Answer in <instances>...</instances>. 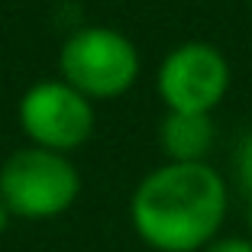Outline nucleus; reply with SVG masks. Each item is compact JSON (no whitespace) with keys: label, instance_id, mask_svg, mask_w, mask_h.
I'll return each mask as SVG.
<instances>
[{"label":"nucleus","instance_id":"1","mask_svg":"<svg viewBox=\"0 0 252 252\" xmlns=\"http://www.w3.org/2000/svg\"><path fill=\"white\" fill-rule=\"evenodd\" d=\"M230 214L226 178L210 162H165L142 175L129 223L152 252H204Z\"/></svg>","mask_w":252,"mask_h":252},{"label":"nucleus","instance_id":"4","mask_svg":"<svg viewBox=\"0 0 252 252\" xmlns=\"http://www.w3.org/2000/svg\"><path fill=\"white\" fill-rule=\"evenodd\" d=\"M16 123L30 146L71 156L94 136L97 110L94 100L78 94L62 78H42L23 91L16 104Z\"/></svg>","mask_w":252,"mask_h":252},{"label":"nucleus","instance_id":"6","mask_svg":"<svg viewBox=\"0 0 252 252\" xmlns=\"http://www.w3.org/2000/svg\"><path fill=\"white\" fill-rule=\"evenodd\" d=\"M158 142L168 162H207L217 142L214 120L207 113H165Z\"/></svg>","mask_w":252,"mask_h":252},{"label":"nucleus","instance_id":"10","mask_svg":"<svg viewBox=\"0 0 252 252\" xmlns=\"http://www.w3.org/2000/svg\"><path fill=\"white\" fill-rule=\"evenodd\" d=\"M246 226H249V233H246V236L252 239V197H249V207H246Z\"/></svg>","mask_w":252,"mask_h":252},{"label":"nucleus","instance_id":"7","mask_svg":"<svg viewBox=\"0 0 252 252\" xmlns=\"http://www.w3.org/2000/svg\"><path fill=\"white\" fill-rule=\"evenodd\" d=\"M236 181H239V188L252 197V129L239 139V146H236Z\"/></svg>","mask_w":252,"mask_h":252},{"label":"nucleus","instance_id":"9","mask_svg":"<svg viewBox=\"0 0 252 252\" xmlns=\"http://www.w3.org/2000/svg\"><path fill=\"white\" fill-rule=\"evenodd\" d=\"M10 223H13V214H10V210H7V204L0 200V236H3V233L10 230Z\"/></svg>","mask_w":252,"mask_h":252},{"label":"nucleus","instance_id":"11","mask_svg":"<svg viewBox=\"0 0 252 252\" xmlns=\"http://www.w3.org/2000/svg\"><path fill=\"white\" fill-rule=\"evenodd\" d=\"M249 7H252V0H249Z\"/></svg>","mask_w":252,"mask_h":252},{"label":"nucleus","instance_id":"2","mask_svg":"<svg viewBox=\"0 0 252 252\" xmlns=\"http://www.w3.org/2000/svg\"><path fill=\"white\" fill-rule=\"evenodd\" d=\"M81 197V171L62 152L23 146L0 165V200L13 220H55Z\"/></svg>","mask_w":252,"mask_h":252},{"label":"nucleus","instance_id":"5","mask_svg":"<svg viewBox=\"0 0 252 252\" xmlns=\"http://www.w3.org/2000/svg\"><path fill=\"white\" fill-rule=\"evenodd\" d=\"M233 84L230 59L210 42H181L165 52L156 88L168 113H207L223 104Z\"/></svg>","mask_w":252,"mask_h":252},{"label":"nucleus","instance_id":"3","mask_svg":"<svg viewBox=\"0 0 252 252\" xmlns=\"http://www.w3.org/2000/svg\"><path fill=\"white\" fill-rule=\"evenodd\" d=\"M139 49L113 26H78L62 42L59 78L88 100H113L139 81Z\"/></svg>","mask_w":252,"mask_h":252},{"label":"nucleus","instance_id":"8","mask_svg":"<svg viewBox=\"0 0 252 252\" xmlns=\"http://www.w3.org/2000/svg\"><path fill=\"white\" fill-rule=\"evenodd\" d=\"M204 252H252V239L249 236H236V233H230V236L220 233Z\"/></svg>","mask_w":252,"mask_h":252}]
</instances>
